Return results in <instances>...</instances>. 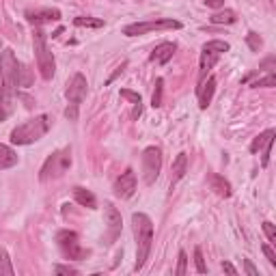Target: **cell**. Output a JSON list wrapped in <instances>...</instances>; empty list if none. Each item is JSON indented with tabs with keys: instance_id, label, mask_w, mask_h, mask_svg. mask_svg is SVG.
<instances>
[{
	"instance_id": "6da1fadb",
	"label": "cell",
	"mask_w": 276,
	"mask_h": 276,
	"mask_svg": "<svg viewBox=\"0 0 276 276\" xmlns=\"http://www.w3.org/2000/svg\"><path fill=\"white\" fill-rule=\"evenodd\" d=\"M132 229L136 240V270H140L153 246V222L147 214H132Z\"/></svg>"
},
{
	"instance_id": "7a4b0ae2",
	"label": "cell",
	"mask_w": 276,
	"mask_h": 276,
	"mask_svg": "<svg viewBox=\"0 0 276 276\" xmlns=\"http://www.w3.org/2000/svg\"><path fill=\"white\" fill-rule=\"evenodd\" d=\"M50 130V117L48 115H39L35 119L24 121L22 126H17L11 132V142L13 144H32L39 138H43Z\"/></svg>"
},
{
	"instance_id": "3957f363",
	"label": "cell",
	"mask_w": 276,
	"mask_h": 276,
	"mask_svg": "<svg viewBox=\"0 0 276 276\" xmlns=\"http://www.w3.org/2000/svg\"><path fill=\"white\" fill-rule=\"evenodd\" d=\"M32 48H35V58H37V67L41 71V78L43 80H52L56 71V63L48 48V37H45V32L41 28H35V32H32Z\"/></svg>"
},
{
	"instance_id": "277c9868",
	"label": "cell",
	"mask_w": 276,
	"mask_h": 276,
	"mask_svg": "<svg viewBox=\"0 0 276 276\" xmlns=\"http://www.w3.org/2000/svg\"><path fill=\"white\" fill-rule=\"evenodd\" d=\"M69 166H71V151L69 149H58L43 162L41 175L39 177H41V181L56 179V177H61Z\"/></svg>"
},
{
	"instance_id": "5b68a950",
	"label": "cell",
	"mask_w": 276,
	"mask_h": 276,
	"mask_svg": "<svg viewBox=\"0 0 276 276\" xmlns=\"http://www.w3.org/2000/svg\"><path fill=\"white\" fill-rule=\"evenodd\" d=\"M17 58L13 54V50H4L0 54V76H2V87L0 89H6V91H13L15 93V87H17Z\"/></svg>"
},
{
	"instance_id": "8992f818",
	"label": "cell",
	"mask_w": 276,
	"mask_h": 276,
	"mask_svg": "<svg viewBox=\"0 0 276 276\" xmlns=\"http://www.w3.org/2000/svg\"><path fill=\"white\" fill-rule=\"evenodd\" d=\"M175 28H181V24L177 22V19H153V22L128 24L126 28H123V35L138 37V35H144V32H151V30H175Z\"/></svg>"
},
{
	"instance_id": "52a82bcc",
	"label": "cell",
	"mask_w": 276,
	"mask_h": 276,
	"mask_svg": "<svg viewBox=\"0 0 276 276\" xmlns=\"http://www.w3.org/2000/svg\"><path fill=\"white\" fill-rule=\"evenodd\" d=\"M162 170V151L157 147H147L142 151V179L144 183H153Z\"/></svg>"
},
{
	"instance_id": "ba28073f",
	"label": "cell",
	"mask_w": 276,
	"mask_h": 276,
	"mask_svg": "<svg viewBox=\"0 0 276 276\" xmlns=\"http://www.w3.org/2000/svg\"><path fill=\"white\" fill-rule=\"evenodd\" d=\"M56 242H58V246H61V251H63V255L67 259L82 261L84 257H87V251L80 246L76 231H58L56 233Z\"/></svg>"
},
{
	"instance_id": "9c48e42d",
	"label": "cell",
	"mask_w": 276,
	"mask_h": 276,
	"mask_svg": "<svg viewBox=\"0 0 276 276\" xmlns=\"http://www.w3.org/2000/svg\"><path fill=\"white\" fill-rule=\"evenodd\" d=\"M87 78H84L82 74H76L74 78L69 80V84H67V89H65V95H67V100L71 102V104H80L84 102V97H87Z\"/></svg>"
},
{
	"instance_id": "30bf717a",
	"label": "cell",
	"mask_w": 276,
	"mask_h": 276,
	"mask_svg": "<svg viewBox=\"0 0 276 276\" xmlns=\"http://www.w3.org/2000/svg\"><path fill=\"white\" fill-rule=\"evenodd\" d=\"M134 192H136V175L132 168H126V173H121L119 179L115 181V194L119 199H130V196H134Z\"/></svg>"
},
{
	"instance_id": "8fae6325",
	"label": "cell",
	"mask_w": 276,
	"mask_h": 276,
	"mask_svg": "<svg viewBox=\"0 0 276 276\" xmlns=\"http://www.w3.org/2000/svg\"><path fill=\"white\" fill-rule=\"evenodd\" d=\"M26 19L35 26L48 24V22H58L61 19V11L58 9H35V11H26Z\"/></svg>"
},
{
	"instance_id": "7c38bea8",
	"label": "cell",
	"mask_w": 276,
	"mask_h": 276,
	"mask_svg": "<svg viewBox=\"0 0 276 276\" xmlns=\"http://www.w3.org/2000/svg\"><path fill=\"white\" fill-rule=\"evenodd\" d=\"M175 50H177V45L173 43V41H164V43H160V45H155V50L151 52V61L153 63H160V65H166L170 58H173V54H175Z\"/></svg>"
},
{
	"instance_id": "4fadbf2b",
	"label": "cell",
	"mask_w": 276,
	"mask_h": 276,
	"mask_svg": "<svg viewBox=\"0 0 276 276\" xmlns=\"http://www.w3.org/2000/svg\"><path fill=\"white\" fill-rule=\"evenodd\" d=\"M214 91H216V78L209 76L207 80H201V87H199V106L205 110L209 106V102H212L214 97Z\"/></svg>"
},
{
	"instance_id": "5bb4252c",
	"label": "cell",
	"mask_w": 276,
	"mask_h": 276,
	"mask_svg": "<svg viewBox=\"0 0 276 276\" xmlns=\"http://www.w3.org/2000/svg\"><path fill=\"white\" fill-rule=\"evenodd\" d=\"M106 225L110 231V240H115L117 235L121 233V214L117 212V207L110 205V203H106Z\"/></svg>"
},
{
	"instance_id": "9a60e30c",
	"label": "cell",
	"mask_w": 276,
	"mask_h": 276,
	"mask_svg": "<svg viewBox=\"0 0 276 276\" xmlns=\"http://www.w3.org/2000/svg\"><path fill=\"white\" fill-rule=\"evenodd\" d=\"M13 108H15V93L0 89V121H4L13 113Z\"/></svg>"
},
{
	"instance_id": "2e32d148",
	"label": "cell",
	"mask_w": 276,
	"mask_h": 276,
	"mask_svg": "<svg viewBox=\"0 0 276 276\" xmlns=\"http://www.w3.org/2000/svg\"><path fill=\"white\" fill-rule=\"evenodd\" d=\"M74 199H76V203H80L82 207H89V209H95V207H97V199H95V194H93V192H89L87 188L76 186V188H74Z\"/></svg>"
},
{
	"instance_id": "e0dca14e",
	"label": "cell",
	"mask_w": 276,
	"mask_h": 276,
	"mask_svg": "<svg viewBox=\"0 0 276 276\" xmlns=\"http://www.w3.org/2000/svg\"><path fill=\"white\" fill-rule=\"evenodd\" d=\"M218 58H220V54H218V52H212V50H203V54H201V80H205L207 71L212 69L216 63H218Z\"/></svg>"
},
{
	"instance_id": "ac0fdd59",
	"label": "cell",
	"mask_w": 276,
	"mask_h": 276,
	"mask_svg": "<svg viewBox=\"0 0 276 276\" xmlns=\"http://www.w3.org/2000/svg\"><path fill=\"white\" fill-rule=\"evenodd\" d=\"M186 170H188V155L186 153H179L175 157V162H173V175H170V183H177L181 179L183 175H186Z\"/></svg>"
},
{
	"instance_id": "d6986e66",
	"label": "cell",
	"mask_w": 276,
	"mask_h": 276,
	"mask_svg": "<svg viewBox=\"0 0 276 276\" xmlns=\"http://www.w3.org/2000/svg\"><path fill=\"white\" fill-rule=\"evenodd\" d=\"M15 164H17L15 151L0 142V168H11V166H15Z\"/></svg>"
},
{
	"instance_id": "ffe728a7",
	"label": "cell",
	"mask_w": 276,
	"mask_h": 276,
	"mask_svg": "<svg viewBox=\"0 0 276 276\" xmlns=\"http://www.w3.org/2000/svg\"><path fill=\"white\" fill-rule=\"evenodd\" d=\"M209 22H212V24H235V22H238V15H235V11L225 9V11L214 13V15L209 17Z\"/></svg>"
},
{
	"instance_id": "44dd1931",
	"label": "cell",
	"mask_w": 276,
	"mask_h": 276,
	"mask_svg": "<svg viewBox=\"0 0 276 276\" xmlns=\"http://www.w3.org/2000/svg\"><path fill=\"white\" fill-rule=\"evenodd\" d=\"M272 140H274V130H266L264 134H259V136L251 142V151H253V153H257V151H261L268 142H272Z\"/></svg>"
},
{
	"instance_id": "7402d4cb",
	"label": "cell",
	"mask_w": 276,
	"mask_h": 276,
	"mask_svg": "<svg viewBox=\"0 0 276 276\" xmlns=\"http://www.w3.org/2000/svg\"><path fill=\"white\" fill-rule=\"evenodd\" d=\"M212 186H214L216 192H218L220 196H225V199H229V196H231V186H229V181L225 179V177L212 175Z\"/></svg>"
},
{
	"instance_id": "603a6c76",
	"label": "cell",
	"mask_w": 276,
	"mask_h": 276,
	"mask_svg": "<svg viewBox=\"0 0 276 276\" xmlns=\"http://www.w3.org/2000/svg\"><path fill=\"white\" fill-rule=\"evenodd\" d=\"M13 274H15V270H13L9 255H6L4 248H0V276H13Z\"/></svg>"
},
{
	"instance_id": "cb8c5ba5",
	"label": "cell",
	"mask_w": 276,
	"mask_h": 276,
	"mask_svg": "<svg viewBox=\"0 0 276 276\" xmlns=\"http://www.w3.org/2000/svg\"><path fill=\"white\" fill-rule=\"evenodd\" d=\"M32 84V76H30V69L26 65H19L17 67V87H30Z\"/></svg>"
},
{
	"instance_id": "d4e9b609",
	"label": "cell",
	"mask_w": 276,
	"mask_h": 276,
	"mask_svg": "<svg viewBox=\"0 0 276 276\" xmlns=\"http://www.w3.org/2000/svg\"><path fill=\"white\" fill-rule=\"evenodd\" d=\"M74 24L76 26H84V28H102L104 19H97V17H76Z\"/></svg>"
},
{
	"instance_id": "484cf974",
	"label": "cell",
	"mask_w": 276,
	"mask_h": 276,
	"mask_svg": "<svg viewBox=\"0 0 276 276\" xmlns=\"http://www.w3.org/2000/svg\"><path fill=\"white\" fill-rule=\"evenodd\" d=\"M162 91H164V80H162V78H157L153 97H151V106H153V108H160L162 106Z\"/></svg>"
},
{
	"instance_id": "4316f807",
	"label": "cell",
	"mask_w": 276,
	"mask_h": 276,
	"mask_svg": "<svg viewBox=\"0 0 276 276\" xmlns=\"http://www.w3.org/2000/svg\"><path fill=\"white\" fill-rule=\"evenodd\" d=\"M203 50H212V52H218V54H222V52L229 50V43L227 41H220V39H212V41H207L205 45H203Z\"/></svg>"
},
{
	"instance_id": "83f0119b",
	"label": "cell",
	"mask_w": 276,
	"mask_h": 276,
	"mask_svg": "<svg viewBox=\"0 0 276 276\" xmlns=\"http://www.w3.org/2000/svg\"><path fill=\"white\" fill-rule=\"evenodd\" d=\"M246 43H248V48H251L253 52H259L261 45H264V39H261L257 32H248V35H246Z\"/></svg>"
},
{
	"instance_id": "f1b7e54d",
	"label": "cell",
	"mask_w": 276,
	"mask_h": 276,
	"mask_svg": "<svg viewBox=\"0 0 276 276\" xmlns=\"http://www.w3.org/2000/svg\"><path fill=\"white\" fill-rule=\"evenodd\" d=\"M253 87L257 89V87H276V76H274V71H270L266 78H259V80H255L253 82Z\"/></svg>"
},
{
	"instance_id": "f546056e",
	"label": "cell",
	"mask_w": 276,
	"mask_h": 276,
	"mask_svg": "<svg viewBox=\"0 0 276 276\" xmlns=\"http://www.w3.org/2000/svg\"><path fill=\"white\" fill-rule=\"evenodd\" d=\"M264 233H266L268 242H270V246H276V229H274V225L270 220L264 222Z\"/></svg>"
},
{
	"instance_id": "4dcf8cb0",
	"label": "cell",
	"mask_w": 276,
	"mask_h": 276,
	"mask_svg": "<svg viewBox=\"0 0 276 276\" xmlns=\"http://www.w3.org/2000/svg\"><path fill=\"white\" fill-rule=\"evenodd\" d=\"M194 264H196V272H199V274L207 272V266H205V259H203L201 248H194Z\"/></svg>"
},
{
	"instance_id": "1f68e13d",
	"label": "cell",
	"mask_w": 276,
	"mask_h": 276,
	"mask_svg": "<svg viewBox=\"0 0 276 276\" xmlns=\"http://www.w3.org/2000/svg\"><path fill=\"white\" fill-rule=\"evenodd\" d=\"M177 259H179V261H177V270H175V274H177V276H183V274H186V266H188V255L181 251Z\"/></svg>"
},
{
	"instance_id": "d6a6232c",
	"label": "cell",
	"mask_w": 276,
	"mask_h": 276,
	"mask_svg": "<svg viewBox=\"0 0 276 276\" xmlns=\"http://www.w3.org/2000/svg\"><path fill=\"white\" fill-rule=\"evenodd\" d=\"M121 97H123V100H128V102H132V104H142L140 95L134 93V91H130V89H121Z\"/></svg>"
},
{
	"instance_id": "836d02e7",
	"label": "cell",
	"mask_w": 276,
	"mask_h": 276,
	"mask_svg": "<svg viewBox=\"0 0 276 276\" xmlns=\"http://www.w3.org/2000/svg\"><path fill=\"white\" fill-rule=\"evenodd\" d=\"M261 251H264V255L268 257V261H270L272 266H276V253H274V248L270 244H264V246H261Z\"/></svg>"
},
{
	"instance_id": "e575fe53",
	"label": "cell",
	"mask_w": 276,
	"mask_h": 276,
	"mask_svg": "<svg viewBox=\"0 0 276 276\" xmlns=\"http://www.w3.org/2000/svg\"><path fill=\"white\" fill-rule=\"evenodd\" d=\"M65 117H67L69 121H76L78 119V104H69L67 110H65Z\"/></svg>"
},
{
	"instance_id": "d590c367",
	"label": "cell",
	"mask_w": 276,
	"mask_h": 276,
	"mask_svg": "<svg viewBox=\"0 0 276 276\" xmlns=\"http://www.w3.org/2000/svg\"><path fill=\"white\" fill-rule=\"evenodd\" d=\"M54 272H56V274H69V276H76V274H78L76 268H69V266H56Z\"/></svg>"
},
{
	"instance_id": "8d00e7d4",
	"label": "cell",
	"mask_w": 276,
	"mask_h": 276,
	"mask_svg": "<svg viewBox=\"0 0 276 276\" xmlns=\"http://www.w3.org/2000/svg\"><path fill=\"white\" fill-rule=\"evenodd\" d=\"M244 268H246V274H248V276H259V270L253 266L251 259H244Z\"/></svg>"
},
{
	"instance_id": "74e56055",
	"label": "cell",
	"mask_w": 276,
	"mask_h": 276,
	"mask_svg": "<svg viewBox=\"0 0 276 276\" xmlns=\"http://www.w3.org/2000/svg\"><path fill=\"white\" fill-rule=\"evenodd\" d=\"M205 4L209 9H220V6H225V0H205Z\"/></svg>"
},
{
	"instance_id": "f35d334b",
	"label": "cell",
	"mask_w": 276,
	"mask_h": 276,
	"mask_svg": "<svg viewBox=\"0 0 276 276\" xmlns=\"http://www.w3.org/2000/svg\"><path fill=\"white\" fill-rule=\"evenodd\" d=\"M222 270H225L227 274H233V276L238 274V270H235V268H233L231 264H229V261H225V264H222Z\"/></svg>"
},
{
	"instance_id": "ab89813d",
	"label": "cell",
	"mask_w": 276,
	"mask_h": 276,
	"mask_svg": "<svg viewBox=\"0 0 276 276\" xmlns=\"http://www.w3.org/2000/svg\"><path fill=\"white\" fill-rule=\"evenodd\" d=\"M272 65H274V56L268 58V61H266L264 65H261V69H266V71H274V69H272Z\"/></svg>"
},
{
	"instance_id": "60d3db41",
	"label": "cell",
	"mask_w": 276,
	"mask_h": 276,
	"mask_svg": "<svg viewBox=\"0 0 276 276\" xmlns=\"http://www.w3.org/2000/svg\"><path fill=\"white\" fill-rule=\"evenodd\" d=\"M142 113V104H134V113H132V119H138Z\"/></svg>"
}]
</instances>
